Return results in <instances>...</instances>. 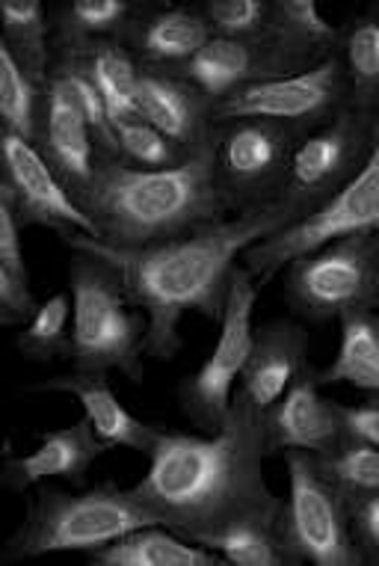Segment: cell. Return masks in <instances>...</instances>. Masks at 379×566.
<instances>
[{
	"label": "cell",
	"mask_w": 379,
	"mask_h": 566,
	"mask_svg": "<svg viewBox=\"0 0 379 566\" xmlns=\"http://www.w3.org/2000/svg\"><path fill=\"white\" fill-rule=\"evenodd\" d=\"M93 566H229L220 552L187 539L169 525H146L86 555Z\"/></svg>",
	"instance_id": "23"
},
{
	"label": "cell",
	"mask_w": 379,
	"mask_h": 566,
	"mask_svg": "<svg viewBox=\"0 0 379 566\" xmlns=\"http://www.w3.org/2000/svg\"><path fill=\"white\" fill-rule=\"evenodd\" d=\"M113 134H116V158L130 164V167L164 169L176 167L185 158H190V155L178 149L167 134H160L155 125H148L143 116L139 119L119 122L113 128Z\"/></svg>",
	"instance_id": "35"
},
{
	"label": "cell",
	"mask_w": 379,
	"mask_h": 566,
	"mask_svg": "<svg viewBox=\"0 0 379 566\" xmlns=\"http://www.w3.org/2000/svg\"><path fill=\"white\" fill-rule=\"evenodd\" d=\"M344 433L359 442L379 448V407L377 403H341Z\"/></svg>",
	"instance_id": "37"
},
{
	"label": "cell",
	"mask_w": 379,
	"mask_h": 566,
	"mask_svg": "<svg viewBox=\"0 0 379 566\" xmlns=\"http://www.w3.org/2000/svg\"><path fill=\"white\" fill-rule=\"evenodd\" d=\"M287 495L282 525L296 566H361L352 537L350 502L320 469L315 454L287 451Z\"/></svg>",
	"instance_id": "8"
},
{
	"label": "cell",
	"mask_w": 379,
	"mask_h": 566,
	"mask_svg": "<svg viewBox=\"0 0 379 566\" xmlns=\"http://www.w3.org/2000/svg\"><path fill=\"white\" fill-rule=\"evenodd\" d=\"M84 211L98 226L95 241L119 250L155 247L232 217L213 178L208 149L164 169L102 158Z\"/></svg>",
	"instance_id": "3"
},
{
	"label": "cell",
	"mask_w": 379,
	"mask_h": 566,
	"mask_svg": "<svg viewBox=\"0 0 379 566\" xmlns=\"http://www.w3.org/2000/svg\"><path fill=\"white\" fill-rule=\"evenodd\" d=\"M285 300L306 324L379 303V229L335 238L285 268Z\"/></svg>",
	"instance_id": "6"
},
{
	"label": "cell",
	"mask_w": 379,
	"mask_h": 566,
	"mask_svg": "<svg viewBox=\"0 0 379 566\" xmlns=\"http://www.w3.org/2000/svg\"><path fill=\"white\" fill-rule=\"evenodd\" d=\"M15 350L28 363L69 359L72 350V294H54L39 303L28 324L15 335Z\"/></svg>",
	"instance_id": "32"
},
{
	"label": "cell",
	"mask_w": 379,
	"mask_h": 566,
	"mask_svg": "<svg viewBox=\"0 0 379 566\" xmlns=\"http://www.w3.org/2000/svg\"><path fill=\"white\" fill-rule=\"evenodd\" d=\"M72 54L77 63L84 65L86 75L93 77L95 90L102 93L104 107L110 113L113 128L119 122L139 119V75L143 65L137 56L130 54L125 39H107V42H93V45L72 48L63 51Z\"/></svg>",
	"instance_id": "24"
},
{
	"label": "cell",
	"mask_w": 379,
	"mask_h": 566,
	"mask_svg": "<svg viewBox=\"0 0 379 566\" xmlns=\"http://www.w3.org/2000/svg\"><path fill=\"white\" fill-rule=\"evenodd\" d=\"M0 151H3L0 202L10 205L21 229L45 226L63 241L74 234L98 238L93 217L86 214L84 205L74 199L72 190L63 185V178L56 176L33 143L0 130Z\"/></svg>",
	"instance_id": "13"
},
{
	"label": "cell",
	"mask_w": 379,
	"mask_h": 566,
	"mask_svg": "<svg viewBox=\"0 0 379 566\" xmlns=\"http://www.w3.org/2000/svg\"><path fill=\"white\" fill-rule=\"evenodd\" d=\"M259 294V279L252 276L243 264H238L232 276V289H229V300H225V308H222L217 344L208 353V359L196 368V374H190L178 389L181 412L193 421L196 428L217 430L222 424V418L229 416V409H232L243 365L250 359L252 342H255L252 315H255Z\"/></svg>",
	"instance_id": "11"
},
{
	"label": "cell",
	"mask_w": 379,
	"mask_h": 566,
	"mask_svg": "<svg viewBox=\"0 0 379 566\" xmlns=\"http://www.w3.org/2000/svg\"><path fill=\"white\" fill-rule=\"evenodd\" d=\"M199 10L213 36L241 42L273 36V0H204Z\"/></svg>",
	"instance_id": "34"
},
{
	"label": "cell",
	"mask_w": 379,
	"mask_h": 566,
	"mask_svg": "<svg viewBox=\"0 0 379 566\" xmlns=\"http://www.w3.org/2000/svg\"><path fill=\"white\" fill-rule=\"evenodd\" d=\"M282 226L285 220L273 208H264L139 250L107 247L86 234H74L65 247L93 252L119 273L128 300L148 321L146 353L169 363L185 344L181 321L199 315L220 324L241 255Z\"/></svg>",
	"instance_id": "2"
},
{
	"label": "cell",
	"mask_w": 379,
	"mask_h": 566,
	"mask_svg": "<svg viewBox=\"0 0 379 566\" xmlns=\"http://www.w3.org/2000/svg\"><path fill=\"white\" fill-rule=\"evenodd\" d=\"M315 457L350 504L379 495V448L347 437L338 448Z\"/></svg>",
	"instance_id": "33"
},
{
	"label": "cell",
	"mask_w": 379,
	"mask_h": 566,
	"mask_svg": "<svg viewBox=\"0 0 379 566\" xmlns=\"http://www.w3.org/2000/svg\"><path fill=\"white\" fill-rule=\"evenodd\" d=\"M338 30L326 19L317 0H273V42L294 65V72H306L335 54Z\"/></svg>",
	"instance_id": "25"
},
{
	"label": "cell",
	"mask_w": 379,
	"mask_h": 566,
	"mask_svg": "<svg viewBox=\"0 0 379 566\" xmlns=\"http://www.w3.org/2000/svg\"><path fill=\"white\" fill-rule=\"evenodd\" d=\"M139 116L167 134L185 155L208 149L213 130V104L176 72L139 75Z\"/></svg>",
	"instance_id": "19"
},
{
	"label": "cell",
	"mask_w": 379,
	"mask_h": 566,
	"mask_svg": "<svg viewBox=\"0 0 379 566\" xmlns=\"http://www.w3.org/2000/svg\"><path fill=\"white\" fill-rule=\"evenodd\" d=\"M21 234L12 208L0 202V326H24L39 308Z\"/></svg>",
	"instance_id": "30"
},
{
	"label": "cell",
	"mask_w": 379,
	"mask_h": 566,
	"mask_svg": "<svg viewBox=\"0 0 379 566\" xmlns=\"http://www.w3.org/2000/svg\"><path fill=\"white\" fill-rule=\"evenodd\" d=\"M267 457L264 418L234 391L229 416L211 437L160 428L146 474L130 490L160 525L202 543L252 513L282 504L264 478Z\"/></svg>",
	"instance_id": "1"
},
{
	"label": "cell",
	"mask_w": 379,
	"mask_h": 566,
	"mask_svg": "<svg viewBox=\"0 0 379 566\" xmlns=\"http://www.w3.org/2000/svg\"><path fill=\"white\" fill-rule=\"evenodd\" d=\"M139 3L128 0H74L54 12V51L125 39Z\"/></svg>",
	"instance_id": "29"
},
{
	"label": "cell",
	"mask_w": 379,
	"mask_h": 566,
	"mask_svg": "<svg viewBox=\"0 0 379 566\" xmlns=\"http://www.w3.org/2000/svg\"><path fill=\"white\" fill-rule=\"evenodd\" d=\"M296 139L299 134L276 122H213L208 155L232 217L255 214L273 205Z\"/></svg>",
	"instance_id": "10"
},
{
	"label": "cell",
	"mask_w": 379,
	"mask_h": 566,
	"mask_svg": "<svg viewBox=\"0 0 379 566\" xmlns=\"http://www.w3.org/2000/svg\"><path fill=\"white\" fill-rule=\"evenodd\" d=\"M264 433L270 457L287 451L326 454L347 439L341 403L326 398L315 365H308L276 407L264 416Z\"/></svg>",
	"instance_id": "14"
},
{
	"label": "cell",
	"mask_w": 379,
	"mask_h": 566,
	"mask_svg": "<svg viewBox=\"0 0 379 566\" xmlns=\"http://www.w3.org/2000/svg\"><path fill=\"white\" fill-rule=\"evenodd\" d=\"M352 107L341 65L333 56L296 75L270 77L243 86L220 104H213V122L225 119H264L285 125L294 134H308L333 122L341 111Z\"/></svg>",
	"instance_id": "12"
},
{
	"label": "cell",
	"mask_w": 379,
	"mask_h": 566,
	"mask_svg": "<svg viewBox=\"0 0 379 566\" xmlns=\"http://www.w3.org/2000/svg\"><path fill=\"white\" fill-rule=\"evenodd\" d=\"M202 546L220 552L229 566H296L282 525V504L217 531Z\"/></svg>",
	"instance_id": "27"
},
{
	"label": "cell",
	"mask_w": 379,
	"mask_h": 566,
	"mask_svg": "<svg viewBox=\"0 0 379 566\" xmlns=\"http://www.w3.org/2000/svg\"><path fill=\"white\" fill-rule=\"evenodd\" d=\"M69 291H72L69 363L74 371H119L130 382H143L148 321L128 300L119 273L93 252L72 250Z\"/></svg>",
	"instance_id": "5"
},
{
	"label": "cell",
	"mask_w": 379,
	"mask_h": 566,
	"mask_svg": "<svg viewBox=\"0 0 379 566\" xmlns=\"http://www.w3.org/2000/svg\"><path fill=\"white\" fill-rule=\"evenodd\" d=\"M373 113L347 107L333 122L296 139L282 187L270 205L285 226L315 214L359 172L370 151Z\"/></svg>",
	"instance_id": "7"
},
{
	"label": "cell",
	"mask_w": 379,
	"mask_h": 566,
	"mask_svg": "<svg viewBox=\"0 0 379 566\" xmlns=\"http://www.w3.org/2000/svg\"><path fill=\"white\" fill-rule=\"evenodd\" d=\"M176 75L187 77L211 104H220L243 86L270 77L296 75V72L273 39L241 42V39L211 36V42L185 69H178Z\"/></svg>",
	"instance_id": "17"
},
{
	"label": "cell",
	"mask_w": 379,
	"mask_h": 566,
	"mask_svg": "<svg viewBox=\"0 0 379 566\" xmlns=\"http://www.w3.org/2000/svg\"><path fill=\"white\" fill-rule=\"evenodd\" d=\"M338 333L335 359L317 368L320 386H350L379 407V303L338 317Z\"/></svg>",
	"instance_id": "22"
},
{
	"label": "cell",
	"mask_w": 379,
	"mask_h": 566,
	"mask_svg": "<svg viewBox=\"0 0 379 566\" xmlns=\"http://www.w3.org/2000/svg\"><path fill=\"white\" fill-rule=\"evenodd\" d=\"M0 42L30 65L36 75L51 77L54 63V15L39 0H7L3 3Z\"/></svg>",
	"instance_id": "31"
},
{
	"label": "cell",
	"mask_w": 379,
	"mask_h": 566,
	"mask_svg": "<svg viewBox=\"0 0 379 566\" xmlns=\"http://www.w3.org/2000/svg\"><path fill=\"white\" fill-rule=\"evenodd\" d=\"M308 365L312 359H308L306 326L296 321H273L255 329V342L250 359L243 365L238 395L264 418Z\"/></svg>",
	"instance_id": "18"
},
{
	"label": "cell",
	"mask_w": 379,
	"mask_h": 566,
	"mask_svg": "<svg viewBox=\"0 0 379 566\" xmlns=\"http://www.w3.org/2000/svg\"><path fill=\"white\" fill-rule=\"evenodd\" d=\"M36 149L45 155L56 176L74 193V199L84 205L86 193L93 190V181L98 176L104 155L98 139H95L90 122L74 104L69 86L51 72L45 95V116H42V130H39Z\"/></svg>",
	"instance_id": "15"
},
{
	"label": "cell",
	"mask_w": 379,
	"mask_h": 566,
	"mask_svg": "<svg viewBox=\"0 0 379 566\" xmlns=\"http://www.w3.org/2000/svg\"><path fill=\"white\" fill-rule=\"evenodd\" d=\"M30 389L72 395V398L84 407V418L93 424V430L107 448H128V451L148 454L160 433L158 424H148V421L137 418L125 403H122L116 389H113L110 374H56L51 380L36 382V386H30Z\"/></svg>",
	"instance_id": "21"
},
{
	"label": "cell",
	"mask_w": 379,
	"mask_h": 566,
	"mask_svg": "<svg viewBox=\"0 0 379 566\" xmlns=\"http://www.w3.org/2000/svg\"><path fill=\"white\" fill-rule=\"evenodd\" d=\"M335 60L341 65L352 107L379 111V7H368L344 21Z\"/></svg>",
	"instance_id": "26"
},
{
	"label": "cell",
	"mask_w": 379,
	"mask_h": 566,
	"mask_svg": "<svg viewBox=\"0 0 379 566\" xmlns=\"http://www.w3.org/2000/svg\"><path fill=\"white\" fill-rule=\"evenodd\" d=\"M48 77L36 75L0 42V130L36 146L45 116Z\"/></svg>",
	"instance_id": "28"
},
{
	"label": "cell",
	"mask_w": 379,
	"mask_h": 566,
	"mask_svg": "<svg viewBox=\"0 0 379 566\" xmlns=\"http://www.w3.org/2000/svg\"><path fill=\"white\" fill-rule=\"evenodd\" d=\"M352 537L359 546L361 566H379V495L350 504Z\"/></svg>",
	"instance_id": "36"
},
{
	"label": "cell",
	"mask_w": 379,
	"mask_h": 566,
	"mask_svg": "<svg viewBox=\"0 0 379 566\" xmlns=\"http://www.w3.org/2000/svg\"><path fill=\"white\" fill-rule=\"evenodd\" d=\"M379 229V111L373 113V134H370V151L361 169L338 190V193L317 208L306 220L278 229L264 241L252 243L241 255V264L259 279V285H267L278 270L306 252L324 247V243L356 232H377Z\"/></svg>",
	"instance_id": "9"
},
{
	"label": "cell",
	"mask_w": 379,
	"mask_h": 566,
	"mask_svg": "<svg viewBox=\"0 0 379 566\" xmlns=\"http://www.w3.org/2000/svg\"><path fill=\"white\" fill-rule=\"evenodd\" d=\"M110 448L104 446L93 424L84 416L74 418L72 424L56 430H42L39 446L28 454H12L7 446L3 463H0V483L10 492L36 490L48 481H69L81 486L95 460H102Z\"/></svg>",
	"instance_id": "16"
},
{
	"label": "cell",
	"mask_w": 379,
	"mask_h": 566,
	"mask_svg": "<svg viewBox=\"0 0 379 566\" xmlns=\"http://www.w3.org/2000/svg\"><path fill=\"white\" fill-rule=\"evenodd\" d=\"M160 525L137 492L116 486L113 481L95 483L86 490H63L42 483L33 492L28 513L12 531L0 560L15 564L24 557L54 555V552H95L110 546L128 531Z\"/></svg>",
	"instance_id": "4"
},
{
	"label": "cell",
	"mask_w": 379,
	"mask_h": 566,
	"mask_svg": "<svg viewBox=\"0 0 379 566\" xmlns=\"http://www.w3.org/2000/svg\"><path fill=\"white\" fill-rule=\"evenodd\" d=\"M211 28L199 7H148L139 3L137 19L125 33V45L137 63L151 72H178L211 42Z\"/></svg>",
	"instance_id": "20"
}]
</instances>
